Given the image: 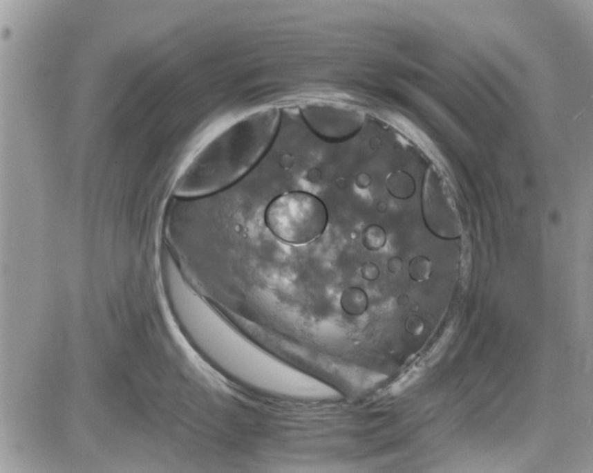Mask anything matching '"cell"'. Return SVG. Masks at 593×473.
Segmentation results:
<instances>
[{
    "instance_id": "3957f363",
    "label": "cell",
    "mask_w": 593,
    "mask_h": 473,
    "mask_svg": "<svg viewBox=\"0 0 593 473\" xmlns=\"http://www.w3.org/2000/svg\"><path fill=\"white\" fill-rule=\"evenodd\" d=\"M309 128L325 140H348L363 128L366 115L353 105L326 100H309L300 105Z\"/></svg>"
},
{
    "instance_id": "52a82bcc",
    "label": "cell",
    "mask_w": 593,
    "mask_h": 473,
    "mask_svg": "<svg viewBox=\"0 0 593 473\" xmlns=\"http://www.w3.org/2000/svg\"><path fill=\"white\" fill-rule=\"evenodd\" d=\"M387 241L385 230L377 225L367 228L364 234V245L370 251H379Z\"/></svg>"
},
{
    "instance_id": "6da1fadb",
    "label": "cell",
    "mask_w": 593,
    "mask_h": 473,
    "mask_svg": "<svg viewBox=\"0 0 593 473\" xmlns=\"http://www.w3.org/2000/svg\"><path fill=\"white\" fill-rule=\"evenodd\" d=\"M281 122L277 107L243 115L203 145L176 180L177 198L195 199L221 193L237 183L265 156Z\"/></svg>"
},
{
    "instance_id": "8992f818",
    "label": "cell",
    "mask_w": 593,
    "mask_h": 473,
    "mask_svg": "<svg viewBox=\"0 0 593 473\" xmlns=\"http://www.w3.org/2000/svg\"><path fill=\"white\" fill-rule=\"evenodd\" d=\"M343 309L350 315H361L367 308V296L361 289L348 288L343 294L342 301Z\"/></svg>"
},
{
    "instance_id": "9c48e42d",
    "label": "cell",
    "mask_w": 593,
    "mask_h": 473,
    "mask_svg": "<svg viewBox=\"0 0 593 473\" xmlns=\"http://www.w3.org/2000/svg\"><path fill=\"white\" fill-rule=\"evenodd\" d=\"M364 275L366 279H376L379 276V270H377L376 265L372 264V263L366 264L364 268Z\"/></svg>"
},
{
    "instance_id": "30bf717a",
    "label": "cell",
    "mask_w": 593,
    "mask_h": 473,
    "mask_svg": "<svg viewBox=\"0 0 593 473\" xmlns=\"http://www.w3.org/2000/svg\"><path fill=\"white\" fill-rule=\"evenodd\" d=\"M402 260L398 259V257H393L389 261V269L392 272H397L402 269Z\"/></svg>"
},
{
    "instance_id": "277c9868",
    "label": "cell",
    "mask_w": 593,
    "mask_h": 473,
    "mask_svg": "<svg viewBox=\"0 0 593 473\" xmlns=\"http://www.w3.org/2000/svg\"><path fill=\"white\" fill-rule=\"evenodd\" d=\"M422 202L425 223L435 236L446 240L460 236L458 207L447 183L437 171L430 169L425 177Z\"/></svg>"
},
{
    "instance_id": "7a4b0ae2",
    "label": "cell",
    "mask_w": 593,
    "mask_h": 473,
    "mask_svg": "<svg viewBox=\"0 0 593 473\" xmlns=\"http://www.w3.org/2000/svg\"><path fill=\"white\" fill-rule=\"evenodd\" d=\"M328 210L323 202L306 192H290L270 202L265 222L270 232L283 243L305 245L326 230Z\"/></svg>"
},
{
    "instance_id": "ba28073f",
    "label": "cell",
    "mask_w": 593,
    "mask_h": 473,
    "mask_svg": "<svg viewBox=\"0 0 593 473\" xmlns=\"http://www.w3.org/2000/svg\"><path fill=\"white\" fill-rule=\"evenodd\" d=\"M408 272L413 280L418 281V282L427 280L431 275L432 262L425 257H414L409 263Z\"/></svg>"
},
{
    "instance_id": "5b68a950",
    "label": "cell",
    "mask_w": 593,
    "mask_h": 473,
    "mask_svg": "<svg viewBox=\"0 0 593 473\" xmlns=\"http://www.w3.org/2000/svg\"><path fill=\"white\" fill-rule=\"evenodd\" d=\"M387 188L393 196L400 199L411 197L415 191V183L408 173L395 171L387 178Z\"/></svg>"
}]
</instances>
